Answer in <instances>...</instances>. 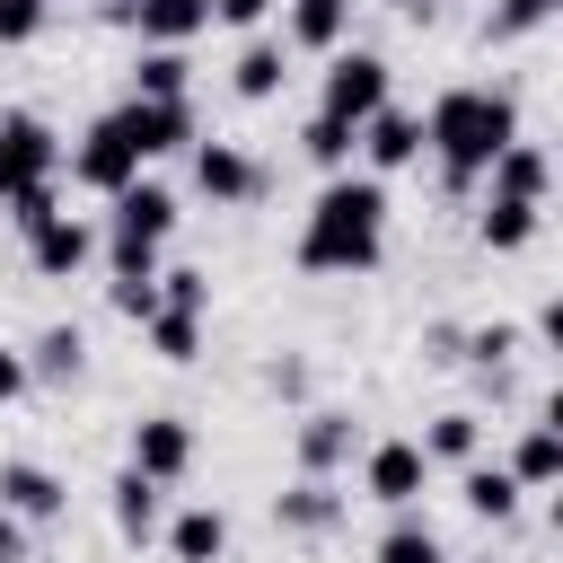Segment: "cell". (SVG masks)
<instances>
[{"label": "cell", "mask_w": 563, "mask_h": 563, "mask_svg": "<svg viewBox=\"0 0 563 563\" xmlns=\"http://www.w3.org/2000/svg\"><path fill=\"white\" fill-rule=\"evenodd\" d=\"M290 255H299V273H317V282H361V273H378V255H387V185H378V176H325L317 202L299 211Z\"/></svg>", "instance_id": "6da1fadb"}, {"label": "cell", "mask_w": 563, "mask_h": 563, "mask_svg": "<svg viewBox=\"0 0 563 563\" xmlns=\"http://www.w3.org/2000/svg\"><path fill=\"white\" fill-rule=\"evenodd\" d=\"M510 141H519V97H510V88H484V79L440 88V97H431V114H422V150L440 158L449 194L484 185V167H493Z\"/></svg>", "instance_id": "7a4b0ae2"}, {"label": "cell", "mask_w": 563, "mask_h": 563, "mask_svg": "<svg viewBox=\"0 0 563 563\" xmlns=\"http://www.w3.org/2000/svg\"><path fill=\"white\" fill-rule=\"evenodd\" d=\"M378 106H396V70H387V53H369V44L325 53V70H317V114H334V123L361 132Z\"/></svg>", "instance_id": "3957f363"}, {"label": "cell", "mask_w": 563, "mask_h": 563, "mask_svg": "<svg viewBox=\"0 0 563 563\" xmlns=\"http://www.w3.org/2000/svg\"><path fill=\"white\" fill-rule=\"evenodd\" d=\"M53 176H62V132L35 106H0V202L26 185H53Z\"/></svg>", "instance_id": "277c9868"}, {"label": "cell", "mask_w": 563, "mask_h": 563, "mask_svg": "<svg viewBox=\"0 0 563 563\" xmlns=\"http://www.w3.org/2000/svg\"><path fill=\"white\" fill-rule=\"evenodd\" d=\"M132 176H150V167H141V150L123 141V123H114V114H97V123L70 141V185H79V194H97V202H114Z\"/></svg>", "instance_id": "5b68a950"}, {"label": "cell", "mask_w": 563, "mask_h": 563, "mask_svg": "<svg viewBox=\"0 0 563 563\" xmlns=\"http://www.w3.org/2000/svg\"><path fill=\"white\" fill-rule=\"evenodd\" d=\"M422 493H431V457L413 440H369L361 449V501H378L396 519V510H422Z\"/></svg>", "instance_id": "8992f818"}, {"label": "cell", "mask_w": 563, "mask_h": 563, "mask_svg": "<svg viewBox=\"0 0 563 563\" xmlns=\"http://www.w3.org/2000/svg\"><path fill=\"white\" fill-rule=\"evenodd\" d=\"M194 194L211 202V211H238V202H255L264 194V158L246 150V141H194Z\"/></svg>", "instance_id": "52a82bcc"}, {"label": "cell", "mask_w": 563, "mask_h": 563, "mask_svg": "<svg viewBox=\"0 0 563 563\" xmlns=\"http://www.w3.org/2000/svg\"><path fill=\"white\" fill-rule=\"evenodd\" d=\"M114 123H123V141L141 150V167H150V158H167V150H194V141H202V132H194V97H167V106L123 97V106H114Z\"/></svg>", "instance_id": "ba28073f"}, {"label": "cell", "mask_w": 563, "mask_h": 563, "mask_svg": "<svg viewBox=\"0 0 563 563\" xmlns=\"http://www.w3.org/2000/svg\"><path fill=\"white\" fill-rule=\"evenodd\" d=\"M352 158H361V176H405L413 158H422V114L413 106H378L369 123H361V141H352Z\"/></svg>", "instance_id": "9c48e42d"}, {"label": "cell", "mask_w": 563, "mask_h": 563, "mask_svg": "<svg viewBox=\"0 0 563 563\" xmlns=\"http://www.w3.org/2000/svg\"><path fill=\"white\" fill-rule=\"evenodd\" d=\"M97 264V220H79V211H53L35 238H26V273L35 282H79Z\"/></svg>", "instance_id": "30bf717a"}, {"label": "cell", "mask_w": 563, "mask_h": 563, "mask_svg": "<svg viewBox=\"0 0 563 563\" xmlns=\"http://www.w3.org/2000/svg\"><path fill=\"white\" fill-rule=\"evenodd\" d=\"M123 466L150 475V484H185V475H194V422H185V413H141Z\"/></svg>", "instance_id": "8fae6325"}, {"label": "cell", "mask_w": 563, "mask_h": 563, "mask_svg": "<svg viewBox=\"0 0 563 563\" xmlns=\"http://www.w3.org/2000/svg\"><path fill=\"white\" fill-rule=\"evenodd\" d=\"M290 449H299V475H343L352 466V449H361V422L343 413V405H308L299 413V431H290Z\"/></svg>", "instance_id": "7c38bea8"}, {"label": "cell", "mask_w": 563, "mask_h": 563, "mask_svg": "<svg viewBox=\"0 0 563 563\" xmlns=\"http://www.w3.org/2000/svg\"><path fill=\"white\" fill-rule=\"evenodd\" d=\"M0 510L26 519V528H53L70 510V484L44 466V457H0Z\"/></svg>", "instance_id": "4fadbf2b"}, {"label": "cell", "mask_w": 563, "mask_h": 563, "mask_svg": "<svg viewBox=\"0 0 563 563\" xmlns=\"http://www.w3.org/2000/svg\"><path fill=\"white\" fill-rule=\"evenodd\" d=\"M114 26H132L150 53H185V44L211 26V0H132Z\"/></svg>", "instance_id": "5bb4252c"}, {"label": "cell", "mask_w": 563, "mask_h": 563, "mask_svg": "<svg viewBox=\"0 0 563 563\" xmlns=\"http://www.w3.org/2000/svg\"><path fill=\"white\" fill-rule=\"evenodd\" d=\"M501 466H510V484H519V493H554V484H563V422H554V413L519 422V440H510V457H501Z\"/></svg>", "instance_id": "9a60e30c"}, {"label": "cell", "mask_w": 563, "mask_h": 563, "mask_svg": "<svg viewBox=\"0 0 563 563\" xmlns=\"http://www.w3.org/2000/svg\"><path fill=\"white\" fill-rule=\"evenodd\" d=\"M106 519H114V537H123V545H150V537L167 528V484H150V475H132V466H123V475L106 484Z\"/></svg>", "instance_id": "2e32d148"}, {"label": "cell", "mask_w": 563, "mask_h": 563, "mask_svg": "<svg viewBox=\"0 0 563 563\" xmlns=\"http://www.w3.org/2000/svg\"><path fill=\"white\" fill-rule=\"evenodd\" d=\"M282 44L290 53H343L352 44V0H282Z\"/></svg>", "instance_id": "e0dca14e"}, {"label": "cell", "mask_w": 563, "mask_h": 563, "mask_svg": "<svg viewBox=\"0 0 563 563\" xmlns=\"http://www.w3.org/2000/svg\"><path fill=\"white\" fill-rule=\"evenodd\" d=\"M484 194H510V202H545L554 194V158H545V141H510L493 167H484Z\"/></svg>", "instance_id": "ac0fdd59"}, {"label": "cell", "mask_w": 563, "mask_h": 563, "mask_svg": "<svg viewBox=\"0 0 563 563\" xmlns=\"http://www.w3.org/2000/svg\"><path fill=\"white\" fill-rule=\"evenodd\" d=\"M537 229H545V202L484 194V211H475V246H484V255H528V246H537Z\"/></svg>", "instance_id": "d6986e66"}, {"label": "cell", "mask_w": 563, "mask_h": 563, "mask_svg": "<svg viewBox=\"0 0 563 563\" xmlns=\"http://www.w3.org/2000/svg\"><path fill=\"white\" fill-rule=\"evenodd\" d=\"M158 537H167L176 563H229V510H220V501H185Z\"/></svg>", "instance_id": "ffe728a7"}, {"label": "cell", "mask_w": 563, "mask_h": 563, "mask_svg": "<svg viewBox=\"0 0 563 563\" xmlns=\"http://www.w3.org/2000/svg\"><path fill=\"white\" fill-rule=\"evenodd\" d=\"M282 79H290V44H282V35H246L238 62H229V88H238L246 106H273Z\"/></svg>", "instance_id": "44dd1931"}, {"label": "cell", "mask_w": 563, "mask_h": 563, "mask_svg": "<svg viewBox=\"0 0 563 563\" xmlns=\"http://www.w3.org/2000/svg\"><path fill=\"white\" fill-rule=\"evenodd\" d=\"M457 501H466V510H475L484 528H510L528 493L510 484V466H501V457H475V466H457Z\"/></svg>", "instance_id": "7402d4cb"}, {"label": "cell", "mask_w": 563, "mask_h": 563, "mask_svg": "<svg viewBox=\"0 0 563 563\" xmlns=\"http://www.w3.org/2000/svg\"><path fill=\"white\" fill-rule=\"evenodd\" d=\"M273 519H282L290 537H334V528H343V493H334L325 475H299L290 493H273Z\"/></svg>", "instance_id": "603a6c76"}, {"label": "cell", "mask_w": 563, "mask_h": 563, "mask_svg": "<svg viewBox=\"0 0 563 563\" xmlns=\"http://www.w3.org/2000/svg\"><path fill=\"white\" fill-rule=\"evenodd\" d=\"M431 466H475L484 457V413H466V405H449V413H431L422 422V440H413Z\"/></svg>", "instance_id": "cb8c5ba5"}, {"label": "cell", "mask_w": 563, "mask_h": 563, "mask_svg": "<svg viewBox=\"0 0 563 563\" xmlns=\"http://www.w3.org/2000/svg\"><path fill=\"white\" fill-rule=\"evenodd\" d=\"M79 369H88V334H79V325H44L35 352H26V378H35V387H70Z\"/></svg>", "instance_id": "d4e9b609"}, {"label": "cell", "mask_w": 563, "mask_h": 563, "mask_svg": "<svg viewBox=\"0 0 563 563\" xmlns=\"http://www.w3.org/2000/svg\"><path fill=\"white\" fill-rule=\"evenodd\" d=\"M369 563H449V545H440V528H431L422 510H396L387 537L369 545Z\"/></svg>", "instance_id": "484cf974"}, {"label": "cell", "mask_w": 563, "mask_h": 563, "mask_svg": "<svg viewBox=\"0 0 563 563\" xmlns=\"http://www.w3.org/2000/svg\"><path fill=\"white\" fill-rule=\"evenodd\" d=\"M352 141H361V132L334 123V114H308V123H299V158H308L317 176H352Z\"/></svg>", "instance_id": "4316f807"}, {"label": "cell", "mask_w": 563, "mask_h": 563, "mask_svg": "<svg viewBox=\"0 0 563 563\" xmlns=\"http://www.w3.org/2000/svg\"><path fill=\"white\" fill-rule=\"evenodd\" d=\"M141 334H150V352H158L167 369H185V361L202 352V317H194V308H150Z\"/></svg>", "instance_id": "83f0119b"}, {"label": "cell", "mask_w": 563, "mask_h": 563, "mask_svg": "<svg viewBox=\"0 0 563 563\" xmlns=\"http://www.w3.org/2000/svg\"><path fill=\"white\" fill-rule=\"evenodd\" d=\"M185 88H194V62H185V53H150V44L132 53V97L167 106V97H185Z\"/></svg>", "instance_id": "f1b7e54d"}, {"label": "cell", "mask_w": 563, "mask_h": 563, "mask_svg": "<svg viewBox=\"0 0 563 563\" xmlns=\"http://www.w3.org/2000/svg\"><path fill=\"white\" fill-rule=\"evenodd\" d=\"M510 352H519V325H510V317H493V325H457V361H466V369L493 378Z\"/></svg>", "instance_id": "f546056e"}, {"label": "cell", "mask_w": 563, "mask_h": 563, "mask_svg": "<svg viewBox=\"0 0 563 563\" xmlns=\"http://www.w3.org/2000/svg\"><path fill=\"white\" fill-rule=\"evenodd\" d=\"M554 9H563V0H493V9H484V44H519V35H537Z\"/></svg>", "instance_id": "4dcf8cb0"}, {"label": "cell", "mask_w": 563, "mask_h": 563, "mask_svg": "<svg viewBox=\"0 0 563 563\" xmlns=\"http://www.w3.org/2000/svg\"><path fill=\"white\" fill-rule=\"evenodd\" d=\"M0 211H9V229H18V238H35V229L62 211V176H53V185H26V194H9Z\"/></svg>", "instance_id": "1f68e13d"}, {"label": "cell", "mask_w": 563, "mask_h": 563, "mask_svg": "<svg viewBox=\"0 0 563 563\" xmlns=\"http://www.w3.org/2000/svg\"><path fill=\"white\" fill-rule=\"evenodd\" d=\"M53 26V0H0V53H18V44H35Z\"/></svg>", "instance_id": "d6a6232c"}, {"label": "cell", "mask_w": 563, "mask_h": 563, "mask_svg": "<svg viewBox=\"0 0 563 563\" xmlns=\"http://www.w3.org/2000/svg\"><path fill=\"white\" fill-rule=\"evenodd\" d=\"M158 308H194V317H211V273H194V264L158 273Z\"/></svg>", "instance_id": "836d02e7"}, {"label": "cell", "mask_w": 563, "mask_h": 563, "mask_svg": "<svg viewBox=\"0 0 563 563\" xmlns=\"http://www.w3.org/2000/svg\"><path fill=\"white\" fill-rule=\"evenodd\" d=\"M106 299H114V317H132V325H141V317L158 308V282H106Z\"/></svg>", "instance_id": "e575fe53"}, {"label": "cell", "mask_w": 563, "mask_h": 563, "mask_svg": "<svg viewBox=\"0 0 563 563\" xmlns=\"http://www.w3.org/2000/svg\"><path fill=\"white\" fill-rule=\"evenodd\" d=\"M264 18H273V0H211V26H238V35H246V26H264Z\"/></svg>", "instance_id": "d590c367"}, {"label": "cell", "mask_w": 563, "mask_h": 563, "mask_svg": "<svg viewBox=\"0 0 563 563\" xmlns=\"http://www.w3.org/2000/svg\"><path fill=\"white\" fill-rule=\"evenodd\" d=\"M0 563H35V528L0 510Z\"/></svg>", "instance_id": "8d00e7d4"}, {"label": "cell", "mask_w": 563, "mask_h": 563, "mask_svg": "<svg viewBox=\"0 0 563 563\" xmlns=\"http://www.w3.org/2000/svg\"><path fill=\"white\" fill-rule=\"evenodd\" d=\"M26 387H35V378H26V352H9V343H0V413H9Z\"/></svg>", "instance_id": "74e56055"}, {"label": "cell", "mask_w": 563, "mask_h": 563, "mask_svg": "<svg viewBox=\"0 0 563 563\" xmlns=\"http://www.w3.org/2000/svg\"><path fill=\"white\" fill-rule=\"evenodd\" d=\"M264 387H273V396H308V369H299V361H273Z\"/></svg>", "instance_id": "f35d334b"}, {"label": "cell", "mask_w": 563, "mask_h": 563, "mask_svg": "<svg viewBox=\"0 0 563 563\" xmlns=\"http://www.w3.org/2000/svg\"><path fill=\"white\" fill-rule=\"evenodd\" d=\"M537 343H545V352H563V299H545V308H537Z\"/></svg>", "instance_id": "ab89813d"}, {"label": "cell", "mask_w": 563, "mask_h": 563, "mask_svg": "<svg viewBox=\"0 0 563 563\" xmlns=\"http://www.w3.org/2000/svg\"><path fill=\"white\" fill-rule=\"evenodd\" d=\"M387 9H405V18H431V9H440V0H387Z\"/></svg>", "instance_id": "60d3db41"}, {"label": "cell", "mask_w": 563, "mask_h": 563, "mask_svg": "<svg viewBox=\"0 0 563 563\" xmlns=\"http://www.w3.org/2000/svg\"><path fill=\"white\" fill-rule=\"evenodd\" d=\"M123 9H132V0H106V18H123Z\"/></svg>", "instance_id": "b9f144b4"}, {"label": "cell", "mask_w": 563, "mask_h": 563, "mask_svg": "<svg viewBox=\"0 0 563 563\" xmlns=\"http://www.w3.org/2000/svg\"><path fill=\"white\" fill-rule=\"evenodd\" d=\"M484 563H493V554H484Z\"/></svg>", "instance_id": "7bdbcfd3"}]
</instances>
